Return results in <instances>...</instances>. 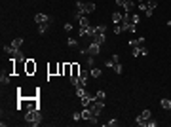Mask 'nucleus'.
Here are the masks:
<instances>
[{"label":"nucleus","mask_w":171,"mask_h":127,"mask_svg":"<svg viewBox=\"0 0 171 127\" xmlns=\"http://www.w3.org/2000/svg\"><path fill=\"white\" fill-rule=\"evenodd\" d=\"M76 11H80L82 15H89L95 11V4L93 2H82V0H78L76 2Z\"/></svg>","instance_id":"obj_3"},{"label":"nucleus","mask_w":171,"mask_h":127,"mask_svg":"<svg viewBox=\"0 0 171 127\" xmlns=\"http://www.w3.org/2000/svg\"><path fill=\"white\" fill-rule=\"evenodd\" d=\"M89 76H93L97 80V78L101 76V68H95V66H91V68H89Z\"/></svg>","instance_id":"obj_17"},{"label":"nucleus","mask_w":171,"mask_h":127,"mask_svg":"<svg viewBox=\"0 0 171 127\" xmlns=\"http://www.w3.org/2000/svg\"><path fill=\"white\" fill-rule=\"evenodd\" d=\"M101 53V44H97V42H93L88 46V55H93V57H97V55Z\"/></svg>","instance_id":"obj_7"},{"label":"nucleus","mask_w":171,"mask_h":127,"mask_svg":"<svg viewBox=\"0 0 171 127\" xmlns=\"http://www.w3.org/2000/svg\"><path fill=\"white\" fill-rule=\"evenodd\" d=\"M51 21H53V19H51L50 15H46V13H36L34 15V23H36V25H44V23H48V25H50Z\"/></svg>","instance_id":"obj_6"},{"label":"nucleus","mask_w":171,"mask_h":127,"mask_svg":"<svg viewBox=\"0 0 171 127\" xmlns=\"http://www.w3.org/2000/svg\"><path fill=\"white\" fill-rule=\"evenodd\" d=\"M80 74V65H76V63H72V70H71V76H78Z\"/></svg>","instance_id":"obj_20"},{"label":"nucleus","mask_w":171,"mask_h":127,"mask_svg":"<svg viewBox=\"0 0 171 127\" xmlns=\"http://www.w3.org/2000/svg\"><path fill=\"white\" fill-rule=\"evenodd\" d=\"M112 70H114V72H116V74H122V72H124V66H122L120 63H116V65H114V68H112Z\"/></svg>","instance_id":"obj_26"},{"label":"nucleus","mask_w":171,"mask_h":127,"mask_svg":"<svg viewBox=\"0 0 171 127\" xmlns=\"http://www.w3.org/2000/svg\"><path fill=\"white\" fill-rule=\"evenodd\" d=\"M78 25L82 27V29H89V27H91V23H89V17H88V15H84V17H80Z\"/></svg>","instance_id":"obj_11"},{"label":"nucleus","mask_w":171,"mask_h":127,"mask_svg":"<svg viewBox=\"0 0 171 127\" xmlns=\"http://www.w3.org/2000/svg\"><path fill=\"white\" fill-rule=\"evenodd\" d=\"M141 55H148V47L146 46H141Z\"/></svg>","instance_id":"obj_37"},{"label":"nucleus","mask_w":171,"mask_h":127,"mask_svg":"<svg viewBox=\"0 0 171 127\" xmlns=\"http://www.w3.org/2000/svg\"><path fill=\"white\" fill-rule=\"evenodd\" d=\"M93 99H95V95H89V93H86L84 97L80 99V101H82V106H89V102H91Z\"/></svg>","instance_id":"obj_13"},{"label":"nucleus","mask_w":171,"mask_h":127,"mask_svg":"<svg viewBox=\"0 0 171 127\" xmlns=\"http://www.w3.org/2000/svg\"><path fill=\"white\" fill-rule=\"evenodd\" d=\"M10 80H11V78L8 76V74H2V76H0V84H2V85H8V84H10Z\"/></svg>","instance_id":"obj_22"},{"label":"nucleus","mask_w":171,"mask_h":127,"mask_svg":"<svg viewBox=\"0 0 171 127\" xmlns=\"http://www.w3.org/2000/svg\"><path fill=\"white\" fill-rule=\"evenodd\" d=\"M146 127H156V121H154V120H152V118H150V120H148V121H146Z\"/></svg>","instance_id":"obj_38"},{"label":"nucleus","mask_w":171,"mask_h":127,"mask_svg":"<svg viewBox=\"0 0 171 127\" xmlns=\"http://www.w3.org/2000/svg\"><path fill=\"white\" fill-rule=\"evenodd\" d=\"M129 46H131V47H137V46H141L139 38H131V40H129Z\"/></svg>","instance_id":"obj_30"},{"label":"nucleus","mask_w":171,"mask_h":127,"mask_svg":"<svg viewBox=\"0 0 171 127\" xmlns=\"http://www.w3.org/2000/svg\"><path fill=\"white\" fill-rule=\"evenodd\" d=\"M167 27H171V19H169V21H167Z\"/></svg>","instance_id":"obj_40"},{"label":"nucleus","mask_w":171,"mask_h":127,"mask_svg":"<svg viewBox=\"0 0 171 127\" xmlns=\"http://www.w3.org/2000/svg\"><path fill=\"white\" fill-rule=\"evenodd\" d=\"M48 72H50V74H59V65H51V66H48Z\"/></svg>","instance_id":"obj_23"},{"label":"nucleus","mask_w":171,"mask_h":127,"mask_svg":"<svg viewBox=\"0 0 171 127\" xmlns=\"http://www.w3.org/2000/svg\"><path fill=\"white\" fill-rule=\"evenodd\" d=\"M91 40L97 42V44H105V42H107V36H105V32H97L95 36L91 38Z\"/></svg>","instance_id":"obj_14"},{"label":"nucleus","mask_w":171,"mask_h":127,"mask_svg":"<svg viewBox=\"0 0 171 127\" xmlns=\"http://www.w3.org/2000/svg\"><path fill=\"white\" fill-rule=\"evenodd\" d=\"M122 19H124V13H122V11H114V13H112L114 25H116V23H122Z\"/></svg>","instance_id":"obj_15"},{"label":"nucleus","mask_w":171,"mask_h":127,"mask_svg":"<svg viewBox=\"0 0 171 127\" xmlns=\"http://www.w3.org/2000/svg\"><path fill=\"white\" fill-rule=\"evenodd\" d=\"M139 2H145V0H139Z\"/></svg>","instance_id":"obj_41"},{"label":"nucleus","mask_w":171,"mask_h":127,"mask_svg":"<svg viewBox=\"0 0 171 127\" xmlns=\"http://www.w3.org/2000/svg\"><path fill=\"white\" fill-rule=\"evenodd\" d=\"M114 65H116V61H112V59L105 61V66H107V68H114Z\"/></svg>","instance_id":"obj_33"},{"label":"nucleus","mask_w":171,"mask_h":127,"mask_svg":"<svg viewBox=\"0 0 171 127\" xmlns=\"http://www.w3.org/2000/svg\"><path fill=\"white\" fill-rule=\"evenodd\" d=\"M139 116L142 118V120H146V121H148V120H150V118H152V112H150V110H148V108H145V110H142V112L139 114Z\"/></svg>","instance_id":"obj_18"},{"label":"nucleus","mask_w":171,"mask_h":127,"mask_svg":"<svg viewBox=\"0 0 171 127\" xmlns=\"http://www.w3.org/2000/svg\"><path fill=\"white\" fill-rule=\"evenodd\" d=\"M135 29H137V25H128V27H125L128 32H135Z\"/></svg>","instance_id":"obj_36"},{"label":"nucleus","mask_w":171,"mask_h":127,"mask_svg":"<svg viewBox=\"0 0 171 127\" xmlns=\"http://www.w3.org/2000/svg\"><path fill=\"white\" fill-rule=\"evenodd\" d=\"M67 44H68L71 47H76V44H78V40H76V38H68V40H67Z\"/></svg>","instance_id":"obj_34"},{"label":"nucleus","mask_w":171,"mask_h":127,"mask_svg":"<svg viewBox=\"0 0 171 127\" xmlns=\"http://www.w3.org/2000/svg\"><path fill=\"white\" fill-rule=\"evenodd\" d=\"M105 125H107V127H116L118 120H108V121H105Z\"/></svg>","instance_id":"obj_32"},{"label":"nucleus","mask_w":171,"mask_h":127,"mask_svg":"<svg viewBox=\"0 0 171 127\" xmlns=\"http://www.w3.org/2000/svg\"><path fill=\"white\" fill-rule=\"evenodd\" d=\"M72 30V23H67V25H65V32H71Z\"/></svg>","instance_id":"obj_39"},{"label":"nucleus","mask_w":171,"mask_h":127,"mask_svg":"<svg viewBox=\"0 0 171 127\" xmlns=\"http://www.w3.org/2000/svg\"><path fill=\"white\" fill-rule=\"evenodd\" d=\"M88 78H89V70H80L78 80H80V85H82V87L88 85Z\"/></svg>","instance_id":"obj_10"},{"label":"nucleus","mask_w":171,"mask_h":127,"mask_svg":"<svg viewBox=\"0 0 171 127\" xmlns=\"http://www.w3.org/2000/svg\"><path fill=\"white\" fill-rule=\"evenodd\" d=\"M71 70H72V65H68V63H65V76H71Z\"/></svg>","instance_id":"obj_28"},{"label":"nucleus","mask_w":171,"mask_h":127,"mask_svg":"<svg viewBox=\"0 0 171 127\" xmlns=\"http://www.w3.org/2000/svg\"><path fill=\"white\" fill-rule=\"evenodd\" d=\"M86 93H88V91H86V87H82V85L76 87V97H78V99H82Z\"/></svg>","instance_id":"obj_19"},{"label":"nucleus","mask_w":171,"mask_h":127,"mask_svg":"<svg viewBox=\"0 0 171 127\" xmlns=\"http://www.w3.org/2000/svg\"><path fill=\"white\" fill-rule=\"evenodd\" d=\"M145 4H146L145 15H146V17H150V15L154 13V10H156V6H158V0H145Z\"/></svg>","instance_id":"obj_5"},{"label":"nucleus","mask_w":171,"mask_h":127,"mask_svg":"<svg viewBox=\"0 0 171 127\" xmlns=\"http://www.w3.org/2000/svg\"><path fill=\"white\" fill-rule=\"evenodd\" d=\"M25 123L27 125H40L42 123V112L40 110H27L25 112Z\"/></svg>","instance_id":"obj_1"},{"label":"nucleus","mask_w":171,"mask_h":127,"mask_svg":"<svg viewBox=\"0 0 171 127\" xmlns=\"http://www.w3.org/2000/svg\"><path fill=\"white\" fill-rule=\"evenodd\" d=\"M137 8V2L135 0H125V4H124V8H122V10H124V13H133V10H135Z\"/></svg>","instance_id":"obj_8"},{"label":"nucleus","mask_w":171,"mask_h":127,"mask_svg":"<svg viewBox=\"0 0 171 127\" xmlns=\"http://www.w3.org/2000/svg\"><path fill=\"white\" fill-rule=\"evenodd\" d=\"M120 32H124V27H122L120 23H116V25H114V34H120Z\"/></svg>","instance_id":"obj_27"},{"label":"nucleus","mask_w":171,"mask_h":127,"mask_svg":"<svg viewBox=\"0 0 171 127\" xmlns=\"http://www.w3.org/2000/svg\"><path fill=\"white\" fill-rule=\"evenodd\" d=\"M131 55H133V57H139V55H141V46H137V47H133V51H131Z\"/></svg>","instance_id":"obj_31"},{"label":"nucleus","mask_w":171,"mask_h":127,"mask_svg":"<svg viewBox=\"0 0 171 127\" xmlns=\"http://www.w3.org/2000/svg\"><path fill=\"white\" fill-rule=\"evenodd\" d=\"M17 108H25V110H40L38 101L36 99H25V97H19V106Z\"/></svg>","instance_id":"obj_2"},{"label":"nucleus","mask_w":171,"mask_h":127,"mask_svg":"<svg viewBox=\"0 0 171 127\" xmlns=\"http://www.w3.org/2000/svg\"><path fill=\"white\" fill-rule=\"evenodd\" d=\"M48 27H50L48 23H44V25H38V32H40V34H44V32L48 30Z\"/></svg>","instance_id":"obj_29"},{"label":"nucleus","mask_w":171,"mask_h":127,"mask_svg":"<svg viewBox=\"0 0 171 127\" xmlns=\"http://www.w3.org/2000/svg\"><path fill=\"white\" fill-rule=\"evenodd\" d=\"M103 108H105V101H97V99H93V101L89 102V110H91V114H93L95 118L101 116Z\"/></svg>","instance_id":"obj_4"},{"label":"nucleus","mask_w":171,"mask_h":127,"mask_svg":"<svg viewBox=\"0 0 171 127\" xmlns=\"http://www.w3.org/2000/svg\"><path fill=\"white\" fill-rule=\"evenodd\" d=\"M25 72L27 74H34L36 72V63H34V59H27V61H25Z\"/></svg>","instance_id":"obj_9"},{"label":"nucleus","mask_w":171,"mask_h":127,"mask_svg":"<svg viewBox=\"0 0 171 127\" xmlns=\"http://www.w3.org/2000/svg\"><path fill=\"white\" fill-rule=\"evenodd\" d=\"M91 118H95V116H93V114H91V110H89V106H86V108L82 110V120L89 121V120H91Z\"/></svg>","instance_id":"obj_12"},{"label":"nucleus","mask_w":171,"mask_h":127,"mask_svg":"<svg viewBox=\"0 0 171 127\" xmlns=\"http://www.w3.org/2000/svg\"><path fill=\"white\" fill-rule=\"evenodd\" d=\"M93 63H95V57H93V55H88V59H86V65H88L89 68H91V66H93Z\"/></svg>","instance_id":"obj_25"},{"label":"nucleus","mask_w":171,"mask_h":127,"mask_svg":"<svg viewBox=\"0 0 171 127\" xmlns=\"http://www.w3.org/2000/svg\"><path fill=\"white\" fill-rule=\"evenodd\" d=\"M11 46H14L15 49H21V46H23V38H15V40L11 42Z\"/></svg>","instance_id":"obj_21"},{"label":"nucleus","mask_w":171,"mask_h":127,"mask_svg":"<svg viewBox=\"0 0 171 127\" xmlns=\"http://www.w3.org/2000/svg\"><path fill=\"white\" fill-rule=\"evenodd\" d=\"M72 120H76V121L82 120V112H74V114H72Z\"/></svg>","instance_id":"obj_35"},{"label":"nucleus","mask_w":171,"mask_h":127,"mask_svg":"<svg viewBox=\"0 0 171 127\" xmlns=\"http://www.w3.org/2000/svg\"><path fill=\"white\" fill-rule=\"evenodd\" d=\"M160 106L164 110H171V99H162V101H160Z\"/></svg>","instance_id":"obj_16"},{"label":"nucleus","mask_w":171,"mask_h":127,"mask_svg":"<svg viewBox=\"0 0 171 127\" xmlns=\"http://www.w3.org/2000/svg\"><path fill=\"white\" fill-rule=\"evenodd\" d=\"M105 97H107V95H105L103 89H99V91L95 93V99H97V101H105Z\"/></svg>","instance_id":"obj_24"}]
</instances>
